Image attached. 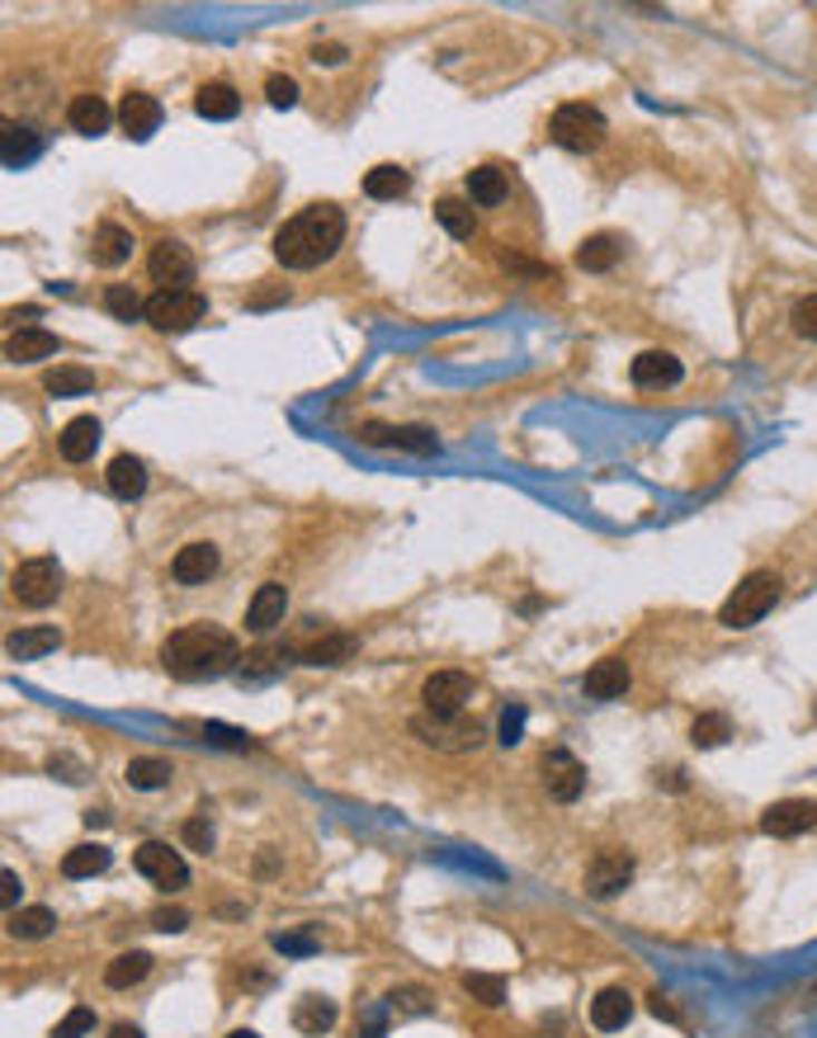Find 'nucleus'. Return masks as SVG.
I'll use <instances>...</instances> for the list:
<instances>
[{"mask_svg": "<svg viewBox=\"0 0 817 1038\" xmlns=\"http://www.w3.org/2000/svg\"><path fill=\"white\" fill-rule=\"evenodd\" d=\"M162 666L175 680H189V685L217 680L227 670H242V647L217 624H185L162 643Z\"/></svg>", "mask_w": 817, "mask_h": 1038, "instance_id": "nucleus-1", "label": "nucleus"}, {"mask_svg": "<svg viewBox=\"0 0 817 1038\" xmlns=\"http://www.w3.org/2000/svg\"><path fill=\"white\" fill-rule=\"evenodd\" d=\"M341 242H346V213L335 204H312L274 232V260L284 270H317L341 251Z\"/></svg>", "mask_w": 817, "mask_h": 1038, "instance_id": "nucleus-2", "label": "nucleus"}, {"mask_svg": "<svg viewBox=\"0 0 817 1038\" xmlns=\"http://www.w3.org/2000/svg\"><path fill=\"white\" fill-rule=\"evenodd\" d=\"M780 590H785V581L775 571H751V576H742V586H737L728 600H723V609H719V624L723 628H756L761 618L775 609V600H780Z\"/></svg>", "mask_w": 817, "mask_h": 1038, "instance_id": "nucleus-3", "label": "nucleus"}, {"mask_svg": "<svg viewBox=\"0 0 817 1038\" xmlns=\"http://www.w3.org/2000/svg\"><path fill=\"white\" fill-rule=\"evenodd\" d=\"M605 133H610V124H605V114L595 109V105H582V99H572V105H563L553 118H548V137L563 151H576V156H586V151H595L605 143Z\"/></svg>", "mask_w": 817, "mask_h": 1038, "instance_id": "nucleus-4", "label": "nucleus"}, {"mask_svg": "<svg viewBox=\"0 0 817 1038\" xmlns=\"http://www.w3.org/2000/svg\"><path fill=\"white\" fill-rule=\"evenodd\" d=\"M208 316V297L198 288H156L147 297V322L162 335H185Z\"/></svg>", "mask_w": 817, "mask_h": 1038, "instance_id": "nucleus-5", "label": "nucleus"}, {"mask_svg": "<svg viewBox=\"0 0 817 1038\" xmlns=\"http://www.w3.org/2000/svg\"><path fill=\"white\" fill-rule=\"evenodd\" d=\"M411 736L416 742H426V746H435V751H449V755H464V751H477L483 746V727L473 723V717H464V713H454V717H445V713H416L411 717Z\"/></svg>", "mask_w": 817, "mask_h": 1038, "instance_id": "nucleus-6", "label": "nucleus"}, {"mask_svg": "<svg viewBox=\"0 0 817 1038\" xmlns=\"http://www.w3.org/2000/svg\"><path fill=\"white\" fill-rule=\"evenodd\" d=\"M10 595L25 609H48L57 595H62V562H57V557H29V562H19L10 576Z\"/></svg>", "mask_w": 817, "mask_h": 1038, "instance_id": "nucleus-7", "label": "nucleus"}, {"mask_svg": "<svg viewBox=\"0 0 817 1038\" xmlns=\"http://www.w3.org/2000/svg\"><path fill=\"white\" fill-rule=\"evenodd\" d=\"M633 883V854L629 850H601L595 860L586 864V892L595 902H610Z\"/></svg>", "mask_w": 817, "mask_h": 1038, "instance_id": "nucleus-8", "label": "nucleus"}, {"mask_svg": "<svg viewBox=\"0 0 817 1038\" xmlns=\"http://www.w3.org/2000/svg\"><path fill=\"white\" fill-rule=\"evenodd\" d=\"M133 869L147 878V883H156V888H185L189 883V864L175 854L171 845H162V841H147V845H137V854H133Z\"/></svg>", "mask_w": 817, "mask_h": 1038, "instance_id": "nucleus-9", "label": "nucleus"}, {"mask_svg": "<svg viewBox=\"0 0 817 1038\" xmlns=\"http://www.w3.org/2000/svg\"><path fill=\"white\" fill-rule=\"evenodd\" d=\"M147 274L162 288H189L194 284V255L185 242H156L147 255Z\"/></svg>", "mask_w": 817, "mask_h": 1038, "instance_id": "nucleus-10", "label": "nucleus"}, {"mask_svg": "<svg viewBox=\"0 0 817 1038\" xmlns=\"http://www.w3.org/2000/svg\"><path fill=\"white\" fill-rule=\"evenodd\" d=\"M544 789H548V797L553 803H576L582 797V789H586V765L576 761L572 751H548L544 755Z\"/></svg>", "mask_w": 817, "mask_h": 1038, "instance_id": "nucleus-11", "label": "nucleus"}, {"mask_svg": "<svg viewBox=\"0 0 817 1038\" xmlns=\"http://www.w3.org/2000/svg\"><path fill=\"white\" fill-rule=\"evenodd\" d=\"M421 698H426V708H430V713L454 717V713H464V708H468V698H473V680H468L464 670H435L430 680L421 685Z\"/></svg>", "mask_w": 817, "mask_h": 1038, "instance_id": "nucleus-12", "label": "nucleus"}, {"mask_svg": "<svg viewBox=\"0 0 817 1038\" xmlns=\"http://www.w3.org/2000/svg\"><path fill=\"white\" fill-rule=\"evenodd\" d=\"M629 378H633V388H643V392H662V388L681 383L685 369H681V359L667 354V350H643L629 364Z\"/></svg>", "mask_w": 817, "mask_h": 1038, "instance_id": "nucleus-13", "label": "nucleus"}, {"mask_svg": "<svg viewBox=\"0 0 817 1038\" xmlns=\"http://www.w3.org/2000/svg\"><path fill=\"white\" fill-rule=\"evenodd\" d=\"M360 439L364 444H392V449H407V453H421V458H430V453H440V439H435V430H426V425H360Z\"/></svg>", "mask_w": 817, "mask_h": 1038, "instance_id": "nucleus-14", "label": "nucleus"}, {"mask_svg": "<svg viewBox=\"0 0 817 1038\" xmlns=\"http://www.w3.org/2000/svg\"><path fill=\"white\" fill-rule=\"evenodd\" d=\"M813 822H817V803H808V797H785V803H770L761 812V831L780 835V841L813 831Z\"/></svg>", "mask_w": 817, "mask_h": 1038, "instance_id": "nucleus-15", "label": "nucleus"}, {"mask_svg": "<svg viewBox=\"0 0 817 1038\" xmlns=\"http://www.w3.org/2000/svg\"><path fill=\"white\" fill-rule=\"evenodd\" d=\"M629 680H633V675H629V662H624V656H605V662H595V666L582 675V694L610 704V698H624Z\"/></svg>", "mask_w": 817, "mask_h": 1038, "instance_id": "nucleus-16", "label": "nucleus"}, {"mask_svg": "<svg viewBox=\"0 0 817 1038\" xmlns=\"http://www.w3.org/2000/svg\"><path fill=\"white\" fill-rule=\"evenodd\" d=\"M118 124H124V133L133 137V143H147V137L162 128V105L143 90H128L124 105H118Z\"/></svg>", "mask_w": 817, "mask_h": 1038, "instance_id": "nucleus-17", "label": "nucleus"}, {"mask_svg": "<svg viewBox=\"0 0 817 1038\" xmlns=\"http://www.w3.org/2000/svg\"><path fill=\"white\" fill-rule=\"evenodd\" d=\"M284 614H289V590L279 586V581H265L261 590L251 595V605H246V628L251 633H270L284 624Z\"/></svg>", "mask_w": 817, "mask_h": 1038, "instance_id": "nucleus-18", "label": "nucleus"}, {"mask_svg": "<svg viewBox=\"0 0 817 1038\" xmlns=\"http://www.w3.org/2000/svg\"><path fill=\"white\" fill-rule=\"evenodd\" d=\"M629 1020H633V996L624 987H605L591 1001V1025L601 1029V1034H620Z\"/></svg>", "mask_w": 817, "mask_h": 1038, "instance_id": "nucleus-19", "label": "nucleus"}, {"mask_svg": "<svg viewBox=\"0 0 817 1038\" xmlns=\"http://www.w3.org/2000/svg\"><path fill=\"white\" fill-rule=\"evenodd\" d=\"M213 571H217V548L213 544H189V548L175 552V562H171V576L181 586H204Z\"/></svg>", "mask_w": 817, "mask_h": 1038, "instance_id": "nucleus-20", "label": "nucleus"}, {"mask_svg": "<svg viewBox=\"0 0 817 1038\" xmlns=\"http://www.w3.org/2000/svg\"><path fill=\"white\" fill-rule=\"evenodd\" d=\"M99 421L95 415H76V421H67V430H62V439H57V449H62V458L67 463H86V458H95V449H99Z\"/></svg>", "mask_w": 817, "mask_h": 1038, "instance_id": "nucleus-21", "label": "nucleus"}, {"mask_svg": "<svg viewBox=\"0 0 817 1038\" xmlns=\"http://www.w3.org/2000/svg\"><path fill=\"white\" fill-rule=\"evenodd\" d=\"M194 114L198 118H213V124H227V118L242 114V95H236L227 81H208V86H198V95H194Z\"/></svg>", "mask_w": 817, "mask_h": 1038, "instance_id": "nucleus-22", "label": "nucleus"}, {"mask_svg": "<svg viewBox=\"0 0 817 1038\" xmlns=\"http://www.w3.org/2000/svg\"><path fill=\"white\" fill-rule=\"evenodd\" d=\"M128 255H133V232L128 227H118V223H99L95 227V242H90V260H95V265L114 270V265H124Z\"/></svg>", "mask_w": 817, "mask_h": 1038, "instance_id": "nucleus-23", "label": "nucleus"}, {"mask_svg": "<svg viewBox=\"0 0 817 1038\" xmlns=\"http://www.w3.org/2000/svg\"><path fill=\"white\" fill-rule=\"evenodd\" d=\"M57 350H62V341H57L52 331H43V326H19L6 341V354L14 359V364H33V359H48Z\"/></svg>", "mask_w": 817, "mask_h": 1038, "instance_id": "nucleus-24", "label": "nucleus"}, {"mask_svg": "<svg viewBox=\"0 0 817 1038\" xmlns=\"http://www.w3.org/2000/svg\"><path fill=\"white\" fill-rule=\"evenodd\" d=\"M354 647L360 643H354L350 633H322V637H312L298 656H303V666H341V662L354 656Z\"/></svg>", "mask_w": 817, "mask_h": 1038, "instance_id": "nucleus-25", "label": "nucleus"}, {"mask_svg": "<svg viewBox=\"0 0 817 1038\" xmlns=\"http://www.w3.org/2000/svg\"><path fill=\"white\" fill-rule=\"evenodd\" d=\"M109 491L118 496V501H137V496L147 491V468H143V458L118 453L114 463H109Z\"/></svg>", "mask_w": 817, "mask_h": 1038, "instance_id": "nucleus-26", "label": "nucleus"}, {"mask_svg": "<svg viewBox=\"0 0 817 1038\" xmlns=\"http://www.w3.org/2000/svg\"><path fill=\"white\" fill-rule=\"evenodd\" d=\"M38 151H43V137H38L33 128H25V124H10V128H6V143H0V161H6L10 170H25L29 161H38Z\"/></svg>", "mask_w": 817, "mask_h": 1038, "instance_id": "nucleus-27", "label": "nucleus"}, {"mask_svg": "<svg viewBox=\"0 0 817 1038\" xmlns=\"http://www.w3.org/2000/svg\"><path fill=\"white\" fill-rule=\"evenodd\" d=\"M620 251H624V242L614 232H595V236H586V242L576 246V265L591 270V274H605V270H614Z\"/></svg>", "mask_w": 817, "mask_h": 1038, "instance_id": "nucleus-28", "label": "nucleus"}, {"mask_svg": "<svg viewBox=\"0 0 817 1038\" xmlns=\"http://www.w3.org/2000/svg\"><path fill=\"white\" fill-rule=\"evenodd\" d=\"M506 194H510V185H506V170H502V166H477V170H468V198H473L477 208L506 204Z\"/></svg>", "mask_w": 817, "mask_h": 1038, "instance_id": "nucleus-29", "label": "nucleus"}, {"mask_svg": "<svg viewBox=\"0 0 817 1038\" xmlns=\"http://www.w3.org/2000/svg\"><path fill=\"white\" fill-rule=\"evenodd\" d=\"M62 647V633L57 628H19L10 643H6V652L14 656V662H38V656H48V652H57Z\"/></svg>", "mask_w": 817, "mask_h": 1038, "instance_id": "nucleus-30", "label": "nucleus"}, {"mask_svg": "<svg viewBox=\"0 0 817 1038\" xmlns=\"http://www.w3.org/2000/svg\"><path fill=\"white\" fill-rule=\"evenodd\" d=\"M109 118H114V114H109V105H105L99 95H76L71 109H67V124L81 133V137H99V133L109 128Z\"/></svg>", "mask_w": 817, "mask_h": 1038, "instance_id": "nucleus-31", "label": "nucleus"}, {"mask_svg": "<svg viewBox=\"0 0 817 1038\" xmlns=\"http://www.w3.org/2000/svg\"><path fill=\"white\" fill-rule=\"evenodd\" d=\"M124 778H128L133 789L156 793V789H166L171 778H175V765H171V761H162V755H133L128 770H124Z\"/></svg>", "mask_w": 817, "mask_h": 1038, "instance_id": "nucleus-32", "label": "nucleus"}, {"mask_svg": "<svg viewBox=\"0 0 817 1038\" xmlns=\"http://www.w3.org/2000/svg\"><path fill=\"white\" fill-rule=\"evenodd\" d=\"M293 1025L298 1034H327L335 1025V1001H327V996H303V1001L293 1006Z\"/></svg>", "mask_w": 817, "mask_h": 1038, "instance_id": "nucleus-33", "label": "nucleus"}, {"mask_svg": "<svg viewBox=\"0 0 817 1038\" xmlns=\"http://www.w3.org/2000/svg\"><path fill=\"white\" fill-rule=\"evenodd\" d=\"M147 972H152V953L133 949V953H118L114 963L105 968V982H109L114 991H128V987H137V982H143Z\"/></svg>", "mask_w": 817, "mask_h": 1038, "instance_id": "nucleus-34", "label": "nucleus"}, {"mask_svg": "<svg viewBox=\"0 0 817 1038\" xmlns=\"http://www.w3.org/2000/svg\"><path fill=\"white\" fill-rule=\"evenodd\" d=\"M109 860H114V854H109L105 845H99V841H86V845L67 850L62 873H67V878H95V873H105V869H109Z\"/></svg>", "mask_w": 817, "mask_h": 1038, "instance_id": "nucleus-35", "label": "nucleus"}, {"mask_svg": "<svg viewBox=\"0 0 817 1038\" xmlns=\"http://www.w3.org/2000/svg\"><path fill=\"white\" fill-rule=\"evenodd\" d=\"M435 223H440L454 242H473V232H477L473 208L458 204V198H440V204H435Z\"/></svg>", "mask_w": 817, "mask_h": 1038, "instance_id": "nucleus-36", "label": "nucleus"}, {"mask_svg": "<svg viewBox=\"0 0 817 1038\" xmlns=\"http://www.w3.org/2000/svg\"><path fill=\"white\" fill-rule=\"evenodd\" d=\"M57 926V915L48 907H25V911H10V934L14 940H48Z\"/></svg>", "mask_w": 817, "mask_h": 1038, "instance_id": "nucleus-37", "label": "nucleus"}, {"mask_svg": "<svg viewBox=\"0 0 817 1038\" xmlns=\"http://www.w3.org/2000/svg\"><path fill=\"white\" fill-rule=\"evenodd\" d=\"M411 189V175L402 166H373L364 175V194L369 198H402Z\"/></svg>", "mask_w": 817, "mask_h": 1038, "instance_id": "nucleus-38", "label": "nucleus"}, {"mask_svg": "<svg viewBox=\"0 0 817 1038\" xmlns=\"http://www.w3.org/2000/svg\"><path fill=\"white\" fill-rule=\"evenodd\" d=\"M43 388L52 392V396H81V392H90L95 388V373L90 369H48L43 373Z\"/></svg>", "mask_w": 817, "mask_h": 1038, "instance_id": "nucleus-39", "label": "nucleus"}, {"mask_svg": "<svg viewBox=\"0 0 817 1038\" xmlns=\"http://www.w3.org/2000/svg\"><path fill=\"white\" fill-rule=\"evenodd\" d=\"M732 736V723H728V713H700L694 717V727H690V742L700 746V751H713V746H723Z\"/></svg>", "mask_w": 817, "mask_h": 1038, "instance_id": "nucleus-40", "label": "nucleus"}, {"mask_svg": "<svg viewBox=\"0 0 817 1038\" xmlns=\"http://www.w3.org/2000/svg\"><path fill=\"white\" fill-rule=\"evenodd\" d=\"M464 991L473 996V1001L492 1006V1010L506 1001V982H502V977H492V972H464Z\"/></svg>", "mask_w": 817, "mask_h": 1038, "instance_id": "nucleus-41", "label": "nucleus"}, {"mask_svg": "<svg viewBox=\"0 0 817 1038\" xmlns=\"http://www.w3.org/2000/svg\"><path fill=\"white\" fill-rule=\"evenodd\" d=\"M105 307L118 316V322H137V316H147V297H137L128 284H114L105 293Z\"/></svg>", "mask_w": 817, "mask_h": 1038, "instance_id": "nucleus-42", "label": "nucleus"}, {"mask_svg": "<svg viewBox=\"0 0 817 1038\" xmlns=\"http://www.w3.org/2000/svg\"><path fill=\"white\" fill-rule=\"evenodd\" d=\"M284 670V652H251L246 666H242V680H270V675Z\"/></svg>", "mask_w": 817, "mask_h": 1038, "instance_id": "nucleus-43", "label": "nucleus"}, {"mask_svg": "<svg viewBox=\"0 0 817 1038\" xmlns=\"http://www.w3.org/2000/svg\"><path fill=\"white\" fill-rule=\"evenodd\" d=\"M95 1029V1010L90 1006H76V1010H67V1020L52 1029V1038H86Z\"/></svg>", "mask_w": 817, "mask_h": 1038, "instance_id": "nucleus-44", "label": "nucleus"}, {"mask_svg": "<svg viewBox=\"0 0 817 1038\" xmlns=\"http://www.w3.org/2000/svg\"><path fill=\"white\" fill-rule=\"evenodd\" d=\"M789 322H794V331H799L804 341H817V293H808V297H799V303H794V316H789Z\"/></svg>", "mask_w": 817, "mask_h": 1038, "instance_id": "nucleus-45", "label": "nucleus"}, {"mask_svg": "<svg viewBox=\"0 0 817 1038\" xmlns=\"http://www.w3.org/2000/svg\"><path fill=\"white\" fill-rule=\"evenodd\" d=\"M265 99H270V105L274 109H293L298 105V81H293V76H270V81H265Z\"/></svg>", "mask_w": 817, "mask_h": 1038, "instance_id": "nucleus-46", "label": "nucleus"}, {"mask_svg": "<svg viewBox=\"0 0 817 1038\" xmlns=\"http://www.w3.org/2000/svg\"><path fill=\"white\" fill-rule=\"evenodd\" d=\"M213 841H217V835H213V822H208V816H189V822H185V845L198 850V854H208Z\"/></svg>", "mask_w": 817, "mask_h": 1038, "instance_id": "nucleus-47", "label": "nucleus"}, {"mask_svg": "<svg viewBox=\"0 0 817 1038\" xmlns=\"http://www.w3.org/2000/svg\"><path fill=\"white\" fill-rule=\"evenodd\" d=\"M496 732H502V736H496L502 746H521V736H525V708L510 704V708L502 713V727H496Z\"/></svg>", "mask_w": 817, "mask_h": 1038, "instance_id": "nucleus-48", "label": "nucleus"}, {"mask_svg": "<svg viewBox=\"0 0 817 1038\" xmlns=\"http://www.w3.org/2000/svg\"><path fill=\"white\" fill-rule=\"evenodd\" d=\"M152 926L175 934V930H185V926H189V915H185L181 907H156V911H152Z\"/></svg>", "mask_w": 817, "mask_h": 1038, "instance_id": "nucleus-49", "label": "nucleus"}, {"mask_svg": "<svg viewBox=\"0 0 817 1038\" xmlns=\"http://www.w3.org/2000/svg\"><path fill=\"white\" fill-rule=\"evenodd\" d=\"M346 57H350L346 43H317V48H312V62H317V67H341Z\"/></svg>", "mask_w": 817, "mask_h": 1038, "instance_id": "nucleus-50", "label": "nucleus"}, {"mask_svg": "<svg viewBox=\"0 0 817 1038\" xmlns=\"http://www.w3.org/2000/svg\"><path fill=\"white\" fill-rule=\"evenodd\" d=\"M19 892H25V883H19V873H14V869H6V873H0V902H6V911H14Z\"/></svg>", "mask_w": 817, "mask_h": 1038, "instance_id": "nucleus-51", "label": "nucleus"}, {"mask_svg": "<svg viewBox=\"0 0 817 1038\" xmlns=\"http://www.w3.org/2000/svg\"><path fill=\"white\" fill-rule=\"evenodd\" d=\"M204 736H208V742H217V746H251L246 742V732H232V727H204Z\"/></svg>", "mask_w": 817, "mask_h": 1038, "instance_id": "nucleus-52", "label": "nucleus"}, {"mask_svg": "<svg viewBox=\"0 0 817 1038\" xmlns=\"http://www.w3.org/2000/svg\"><path fill=\"white\" fill-rule=\"evenodd\" d=\"M274 949L279 953H312L317 944L308 940V934H274Z\"/></svg>", "mask_w": 817, "mask_h": 1038, "instance_id": "nucleus-53", "label": "nucleus"}, {"mask_svg": "<svg viewBox=\"0 0 817 1038\" xmlns=\"http://www.w3.org/2000/svg\"><path fill=\"white\" fill-rule=\"evenodd\" d=\"M648 1006H652V1015H656V1020H675V1006L667 1001L662 991H652V1001H648Z\"/></svg>", "mask_w": 817, "mask_h": 1038, "instance_id": "nucleus-54", "label": "nucleus"}, {"mask_svg": "<svg viewBox=\"0 0 817 1038\" xmlns=\"http://www.w3.org/2000/svg\"><path fill=\"white\" fill-rule=\"evenodd\" d=\"M109 1038H143V1029L124 1020V1025H114V1029H109Z\"/></svg>", "mask_w": 817, "mask_h": 1038, "instance_id": "nucleus-55", "label": "nucleus"}, {"mask_svg": "<svg viewBox=\"0 0 817 1038\" xmlns=\"http://www.w3.org/2000/svg\"><path fill=\"white\" fill-rule=\"evenodd\" d=\"M227 1038H261V1034H255V1029H232Z\"/></svg>", "mask_w": 817, "mask_h": 1038, "instance_id": "nucleus-56", "label": "nucleus"}]
</instances>
